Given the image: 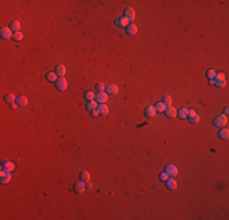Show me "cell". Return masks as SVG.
I'll return each instance as SVG.
<instances>
[{"label": "cell", "mask_w": 229, "mask_h": 220, "mask_svg": "<svg viewBox=\"0 0 229 220\" xmlns=\"http://www.w3.org/2000/svg\"><path fill=\"white\" fill-rule=\"evenodd\" d=\"M227 122H228V117H227V115H224V114H221V115H218L217 117H214L213 120H212L213 126L219 127V129H222V127L224 126V125H227Z\"/></svg>", "instance_id": "6da1fadb"}, {"label": "cell", "mask_w": 229, "mask_h": 220, "mask_svg": "<svg viewBox=\"0 0 229 220\" xmlns=\"http://www.w3.org/2000/svg\"><path fill=\"white\" fill-rule=\"evenodd\" d=\"M212 82H213V86H216V87H218V88H223L224 86H226V77H224V75L223 73H216V77L212 80Z\"/></svg>", "instance_id": "7a4b0ae2"}, {"label": "cell", "mask_w": 229, "mask_h": 220, "mask_svg": "<svg viewBox=\"0 0 229 220\" xmlns=\"http://www.w3.org/2000/svg\"><path fill=\"white\" fill-rule=\"evenodd\" d=\"M107 99H109V94L106 92H98L95 94V102H98L100 104H105L107 102Z\"/></svg>", "instance_id": "3957f363"}, {"label": "cell", "mask_w": 229, "mask_h": 220, "mask_svg": "<svg viewBox=\"0 0 229 220\" xmlns=\"http://www.w3.org/2000/svg\"><path fill=\"white\" fill-rule=\"evenodd\" d=\"M55 83H56V88H57V89H59L60 92L66 91V89H67V87H68V83H67L66 78H63V77L57 78V81H56Z\"/></svg>", "instance_id": "277c9868"}, {"label": "cell", "mask_w": 229, "mask_h": 220, "mask_svg": "<svg viewBox=\"0 0 229 220\" xmlns=\"http://www.w3.org/2000/svg\"><path fill=\"white\" fill-rule=\"evenodd\" d=\"M114 24H116L117 27L119 28H127V26L129 24V21L127 20L124 16H119L116 18V21H114Z\"/></svg>", "instance_id": "5b68a950"}, {"label": "cell", "mask_w": 229, "mask_h": 220, "mask_svg": "<svg viewBox=\"0 0 229 220\" xmlns=\"http://www.w3.org/2000/svg\"><path fill=\"white\" fill-rule=\"evenodd\" d=\"M188 119H189V122H192V124H198L199 121H200V116L196 114V111L195 110H188V116H187Z\"/></svg>", "instance_id": "8992f818"}, {"label": "cell", "mask_w": 229, "mask_h": 220, "mask_svg": "<svg viewBox=\"0 0 229 220\" xmlns=\"http://www.w3.org/2000/svg\"><path fill=\"white\" fill-rule=\"evenodd\" d=\"M1 169H3V170H5V171L12 173V171L15 170V164L12 161H10V160H4L1 163Z\"/></svg>", "instance_id": "52a82bcc"}, {"label": "cell", "mask_w": 229, "mask_h": 220, "mask_svg": "<svg viewBox=\"0 0 229 220\" xmlns=\"http://www.w3.org/2000/svg\"><path fill=\"white\" fill-rule=\"evenodd\" d=\"M73 191L76 192V193H83L84 191H85V182H83V181H77L74 184V186H73Z\"/></svg>", "instance_id": "ba28073f"}, {"label": "cell", "mask_w": 229, "mask_h": 220, "mask_svg": "<svg viewBox=\"0 0 229 220\" xmlns=\"http://www.w3.org/2000/svg\"><path fill=\"white\" fill-rule=\"evenodd\" d=\"M123 16H124L129 22H130V21H134V18H135V11H134V9H132V8L126 9Z\"/></svg>", "instance_id": "9c48e42d"}, {"label": "cell", "mask_w": 229, "mask_h": 220, "mask_svg": "<svg viewBox=\"0 0 229 220\" xmlns=\"http://www.w3.org/2000/svg\"><path fill=\"white\" fill-rule=\"evenodd\" d=\"M0 36H1V38H3V39L8 41V39H10L14 34H12V32H11V29H10V28H8V27H3V28H1V31H0Z\"/></svg>", "instance_id": "30bf717a"}, {"label": "cell", "mask_w": 229, "mask_h": 220, "mask_svg": "<svg viewBox=\"0 0 229 220\" xmlns=\"http://www.w3.org/2000/svg\"><path fill=\"white\" fill-rule=\"evenodd\" d=\"M164 171H166L167 175L171 176V177H174V176H177V174H178V169L174 165H167L166 169H164Z\"/></svg>", "instance_id": "8fae6325"}, {"label": "cell", "mask_w": 229, "mask_h": 220, "mask_svg": "<svg viewBox=\"0 0 229 220\" xmlns=\"http://www.w3.org/2000/svg\"><path fill=\"white\" fill-rule=\"evenodd\" d=\"M126 32H127V34H129V36H135L138 33V27L135 26L134 23H129L128 26H127V28H126Z\"/></svg>", "instance_id": "7c38bea8"}, {"label": "cell", "mask_w": 229, "mask_h": 220, "mask_svg": "<svg viewBox=\"0 0 229 220\" xmlns=\"http://www.w3.org/2000/svg\"><path fill=\"white\" fill-rule=\"evenodd\" d=\"M144 114H145V116L148 117V119H151V117H154L155 115H156V109H155V106H148L145 110H144Z\"/></svg>", "instance_id": "4fadbf2b"}, {"label": "cell", "mask_w": 229, "mask_h": 220, "mask_svg": "<svg viewBox=\"0 0 229 220\" xmlns=\"http://www.w3.org/2000/svg\"><path fill=\"white\" fill-rule=\"evenodd\" d=\"M105 92L107 94H112V96H114V94L118 93V87L116 85H107L105 87Z\"/></svg>", "instance_id": "5bb4252c"}, {"label": "cell", "mask_w": 229, "mask_h": 220, "mask_svg": "<svg viewBox=\"0 0 229 220\" xmlns=\"http://www.w3.org/2000/svg\"><path fill=\"white\" fill-rule=\"evenodd\" d=\"M163 112H164V115H166L167 117H169V119H173V117L177 116V109L172 108V106H168V108H166Z\"/></svg>", "instance_id": "9a60e30c"}, {"label": "cell", "mask_w": 229, "mask_h": 220, "mask_svg": "<svg viewBox=\"0 0 229 220\" xmlns=\"http://www.w3.org/2000/svg\"><path fill=\"white\" fill-rule=\"evenodd\" d=\"M55 73L59 77H63L66 75V66L65 65H57L55 67Z\"/></svg>", "instance_id": "2e32d148"}, {"label": "cell", "mask_w": 229, "mask_h": 220, "mask_svg": "<svg viewBox=\"0 0 229 220\" xmlns=\"http://www.w3.org/2000/svg\"><path fill=\"white\" fill-rule=\"evenodd\" d=\"M16 104H17L18 106H27V104H28V99H27V97H24V96H20V97H17V99H16Z\"/></svg>", "instance_id": "e0dca14e"}, {"label": "cell", "mask_w": 229, "mask_h": 220, "mask_svg": "<svg viewBox=\"0 0 229 220\" xmlns=\"http://www.w3.org/2000/svg\"><path fill=\"white\" fill-rule=\"evenodd\" d=\"M166 187L168 188V190H171V191L176 190V188H177V181L174 179H167L166 180Z\"/></svg>", "instance_id": "ac0fdd59"}, {"label": "cell", "mask_w": 229, "mask_h": 220, "mask_svg": "<svg viewBox=\"0 0 229 220\" xmlns=\"http://www.w3.org/2000/svg\"><path fill=\"white\" fill-rule=\"evenodd\" d=\"M12 32H20V29H21V23L18 22V21H12L11 23H10V27H9Z\"/></svg>", "instance_id": "d6986e66"}, {"label": "cell", "mask_w": 229, "mask_h": 220, "mask_svg": "<svg viewBox=\"0 0 229 220\" xmlns=\"http://www.w3.org/2000/svg\"><path fill=\"white\" fill-rule=\"evenodd\" d=\"M98 111L100 115H107L109 114V106H107L106 104H100L98 106Z\"/></svg>", "instance_id": "ffe728a7"}, {"label": "cell", "mask_w": 229, "mask_h": 220, "mask_svg": "<svg viewBox=\"0 0 229 220\" xmlns=\"http://www.w3.org/2000/svg\"><path fill=\"white\" fill-rule=\"evenodd\" d=\"M45 78H46L48 82L54 83V82H56V81H57V75H56L55 72H48L46 76H45Z\"/></svg>", "instance_id": "44dd1931"}, {"label": "cell", "mask_w": 229, "mask_h": 220, "mask_svg": "<svg viewBox=\"0 0 229 220\" xmlns=\"http://www.w3.org/2000/svg\"><path fill=\"white\" fill-rule=\"evenodd\" d=\"M218 137L221 138V140H228L229 137V131L227 129H222L218 131Z\"/></svg>", "instance_id": "7402d4cb"}, {"label": "cell", "mask_w": 229, "mask_h": 220, "mask_svg": "<svg viewBox=\"0 0 229 220\" xmlns=\"http://www.w3.org/2000/svg\"><path fill=\"white\" fill-rule=\"evenodd\" d=\"M79 179L83 182H88L89 180H90V174H89V171H87V170H83L79 175Z\"/></svg>", "instance_id": "603a6c76"}, {"label": "cell", "mask_w": 229, "mask_h": 220, "mask_svg": "<svg viewBox=\"0 0 229 220\" xmlns=\"http://www.w3.org/2000/svg\"><path fill=\"white\" fill-rule=\"evenodd\" d=\"M4 100L6 103H9V104H12L16 100V98H15V94H12V93H8V94H5V97H4Z\"/></svg>", "instance_id": "cb8c5ba5"}, {"label": "cell", "mask_w": 229, "mask_h": 220, "mask_svg": "<svg viewBox=\"0 0 229 220\" xmlns=\"http://www.w3.org/2000/svg\"><path fill=\"white\" fill-rule=\"evenodd\" d=\"M85 108H87V110H89V111L95 110V109H98V103L94 102V100H92V102H88V103L85 104Z\"/></svg>", "instance_id": "d4e9b609"}, {"label": "cell", "mask_w": 229, "mask_h": 220, "mask_svg": "<svg viewBox=\"0 0 229 220\" xmlns=\"http://www.w3.org/2000/svg\"><path fill=\"white\" fill-rule=\"evenodd\" d=\"M177 115H178V117H179V119H185L188 116V109L187 108L179 109V110L177 111Z\"/></svg>", "instance_id": "484cf974"}, {"label": "cell", "mask_w": 229, "mask_h": 220, "mask_svg": "<svg viewBox=\"0 0 229 220\" xmlns=\"http://www.w3.org/2000/svg\"><path fill=\"white\" fill-rule=\"evenodd\" d=\"M0 181H1V184H8V182H10L11 181V173H6L1 179H0Z\"/></svg>", "instance_id": "4316f807"}, {"label": "cell", "mask_w": 229, "mask_h": 220, "mask_svg": "<svg viewBox=\"0 0 229 220\" xmlns=\"http://www.w3.org/2000/svg\"><path fill=\"white\" fill-rule=\"evenodd\" d=\"M95 98V94L92 92V91H88L84 93V99L88 100V102H92V100Z\"/></svg>", "instance_id": "83f0119b"}, {"label": "cell", "mask_w": 229, "mask_h": 220, "mask_svg": "<svg viewBox=\"0 0 229 220\" xmlns=\"http://www.w3.org/2000/svg\"><path fill=\"white\" fill-rule=\"evenodd\" d=\"M155 109H156V112H163L164 109H166V105H164L162 102H160L155 105Z\"/></svg>", "instance_id": "f1b7e54d"}, {"label": "cell", "mask_w": 229, "mask_h": 220, "mask_svg": "<svg viewBox=\"0 0 229 220\" xmlns=\"http://www.w3.org/2000/svg\"><path fill=\"white\" fill-rule=\"evenodd\" d=\"M162 103L166 105V106H171V104H172V98H171L169 96H163V97H162Z\"/></svg>", "instance_id": "f546056e"}, {"label": "cell", "mask_w": 229, "mask_h": 220, "mask_svg": "<svg viewBox=\"0 0 229 220\" xmlns=\"http://www.w3.org/2000/svg\"><path fill=\"white\" fill-rule=\"evenodd\" d=\"M12 38H14V41L16 42H20L23 39V33L22 32H15L14 36H12Z\"/></svg>", "instance_id": "4dcf8cb0"}, {"label": "cell", "mask_w": 229, "mask_h": 220, "mask_svg": "<svg viewBox=\"0 0 229 220\" xmlns=\"http://www.w3.org/2000/svg\"><path fill=\"white\" fill-rule=\"evenodd\" d=\"M206 77H207L208 80H213V78L216 77V71L212 70V68L207 70V71H206Z\"/></svg>", "instance_id": "1f68e13d"}, {"label": "cell", "mask_w": 229, "mask_h": 220, "mask_svg": "<svg viewBox=\"0 0 229 220\" xmlns=\"http://www.w3.org/2000/svg\"><path fill=\"white\" fill-rule=\"evenodd\" d=\"M158 179H160L161 181H166L167 179H169V176L167 175V173H166V171H163V173H161V174H160V176H158Z\"/></svg>", "instance_id": "d6a6232c"}, {"label": "cell", "mask_w": 229, "mask_h": 220, "mask_svg": "<svg viewBox=\"0 0 229 220\" xmlns=\"http://www.w3.org/2000/svg\"><path fill=\"white\" fill-rule=\"evenodd\" d=\"M95 88H96V91H98V92H103V91H105V85H104V83H101V82H99Z\"/></svg>", "instance_id": "836d02e7"}, {"label": "cell", "mask_w": 229, "mask_h": 220, "mask_svg": "<svg viewBox=\"0 0 229 220\" xmlns=\"http://www.w3.org/2000/svg\"><path fill=\"white\" fill-rule=\"evenodd\" d=\"M100 114H99V111H98V109H95V110H92L90 111V116L92 117H96V116H99Z\"/></svg>", "instance_id": "e575fe53"}, {"label": "cell", "mask_w": 229, "mask_h": 220, "mask_svg": "<svg viewBox=\"0 0 229 220\" xmlns=\"http://www.w3.org/2000/svg\"><path fill=\"white\" fill-rule=\"evenodd\" d=\"M92 184H89V181L88 182H85V190H92Z\"/></svg>", "instance_id": "d590c367"}, {"label": "cell", "mask_w": 229, "mask_h": 220, "mask_svg": "<svg viewBox=\"0 0 229 220\" xmlns=\"http://www.w3.org/2000/svg\"><path fill=\"white\" fill-rule=\"evenodd\" d=\"M10 106H11V109H12V110H15V109L17 108V104H14V103H12Z\"/></svg>", "instance_id": "8d00e7d4"}, {"label": "cell", "mask_w": 229, "mask_h": 220, "mask_svg": "<svg viewBox=\"0 0 229 220\" xmlns=\"http://www.w3.org/2000/svg\"><path fill=\"white\" fill-rule=\"evenodd\" d=\"M228 112H229V108L226 106V108H224V115H228Z\"/></svg>", "instance_id": "74e56055"}]
</instances>
